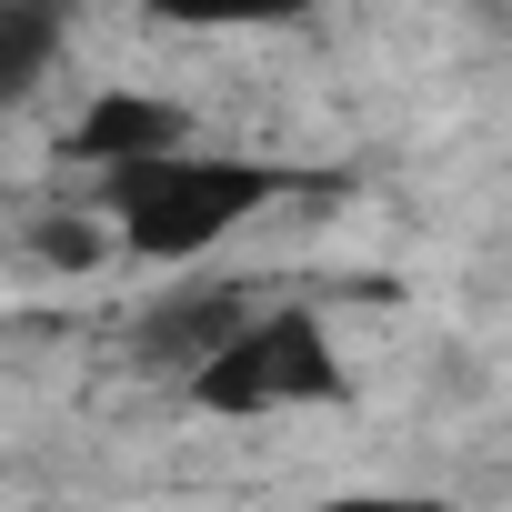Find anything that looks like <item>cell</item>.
I'll return each mask as SVG.
<instances>
[{
	"mask_svg": "<svg viewBox=\"0 0 512 512\" xmlns=\"http://www.w3.org/2000/svg\"><path fill=\"white\" fill-rule=\"evenodd\" d=\"M292 191H302V171H272L251 151H201V141H171V151H141V161L101 171L111 241L141 251V262H201V251H221L231 231H251Z\"/></svg>",
	"mask_w": 512,
	"mask_h": 512,
	"instance_id": "cell-1",
	"label": "cell"
},
{
	"mask_svg": "<svg viewBox=\"0 0 512 512\" xmlns=\"http://www.w3.org/2000/svg\"><path fill=\"white\" fill-rule=\"evenodd\" d=\"M352 392V372H342V352H332V322L312 312V302H251V322L191 372V402L201 412H231V422H251V412H332Z\"/></svg>",
	"mask_w": 512,
	"mask_h": 512,
	"instance_id": "cell-2",
	"label": "cell"
},
{
	"mask_svg": "<svg viewBox=\"0 0 512 512\" xmlns=\"http://www.w3.org/2000/svg\"><path fill=\"white\" fill-rule=\"evenodd\" d=\"M251 302H262L251 282H181L171 302H151V312H141L131 352H141L151 372H181V382H191V372H201V362H211V352L251 322Z\"/></svg>",
	"mask_w": 512,
	"mask_h": 512,
	"instance_id": "cell-3",
	"label": "cell"
},
{
	"mask_svg": "<svg viewBox=\"0 0 512 512\" xmlns=\"http://www.w3.org/2000/svg\"><path fill=\"white\" fill-rule=\"evenodd\" d=\"M171 141H201V131H191V111L161 101V91H101V101L71 121V161H91V171H121V161L171 151Z\"/></svg>",
	"mask_w": 512,
	"mask_h": 512,
	"instance_id": "cell-4",
	"label": "cell"
},
{
	"mask_svg": "<svg viewBox=\"0 0 512 512\" xmlns=\"http://www.w3.org/2000/svg\"><path fill=\"white\" fill-rule=\"evenodd\" d=\"M71 41V0H0V111H21Z\"/></svg>",
	"mask_w": 512,
	"mask_h": 512,
	"instance_id": "cell-5",
	"label": "cell"
},
{
	"mask_svg": "<svg viewBox=\"0 0 512 512\" xmlns=\"http://www.w3.org/2000/svg\"><path fill=\"white\" fill-rule=\"evenodd\" d=\"M151 21H171V31H282V21H302L312 0H141Z\"/></svg>",
	"mask_w": 512,
	"mask_h": 512,
	"instance_id": "cell-6",
	"label": "cell"
},
{
	"mask_svg": "<svg viewBox=\"0 0 512 512\" xmlns=\"http://www.w3.org/2000/svg\"><path fill=\"white\" fill-rule=\"evenodd\" d=\"M302 512H462L442 492H332V502H302Z\"/></svg>",
	"mask_w": 512,
	"mask_h": 512,
	"instance_id": "cell-7",
	"label": "cell"
}]
</instances>
